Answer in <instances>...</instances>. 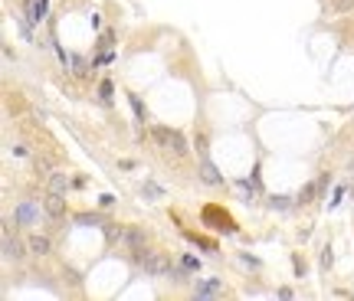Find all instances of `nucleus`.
I'll return each mask as SVG.
<instances>
[{
    "mask_svg": "<svg viewBox=\"0 0 354 301\" xmlns=\"http://www.w3.org/2000/svg\"><path fill=\"white\" fill-rule=\"evenodd\" d=\"M151 138H155V144L161 150H167V154H174V157H187V138L180 134L177 128H164V125H151Z\"/></svg>",
    "mask_w": 354,
    "mask_h": 301,
    "instance_id": "nucleus-1",
    "label": "nucleus"
},
{
    "mask_svg": "<svg viewBox=\"0 0 354 301\" xmlns=\"http://www.w3.org/2000/svg\"><path fill=\"white\" fill-rule=\"evenodd\" d=\"M118 246L125 252H132L134 262H141L148 256V233H144L141 226H122V233H118Z\"/></svg>",
    "mask_w": 354,
    "mask_h": 301,
    "instance_id": "nucleus-2",
    "label": "nucleus"
},
{
    "mask_svg": "<svg viewBox=\"0 0 354 301\" xmlns=\"http://www.w3.org/2000/svg\"><path fill=\"white\" fill-rule=\"evenodd\" d=\"M141 269L148 279H164V275H171V258H167V252H148V256L141 258Z\"/></svg>",
    "mask_w": 354,
    "mask_h": 301,
    "instance_id": "nucleus-3",
    "label": "nucleus"
},
{
    "mask_svg": "<svg viewBox=\"0 0 354 301\" xmlns=\"http://www.w3.org/2000/svg\"><path fill=\"white\" fill-rule=\"evenodd\" d=\"M26 249H30V246H26L20 236H13L10 226H3V258H7V262H13V258L20 262V258L26 256Z\"/></svg>",
    "mask_w": 354,
    "mask_h": 301,
    "instance_id": "nucleus-4",
    "label": "nucleus"
},
{
    "mask_svg": "<svg viewBox=\"0 0 354 301\" xmlns=\"http://www.w3.org/2000/svg\"><path fill=\"white\" fill-rule=\"evenodd\" d=\"M13 219H17V226H36L40 223V206H36L33 200H23V203H17V210H13Z\"/></svg>",
    "mask_w": 354,
    "mask_h": 301,
    "instance_id": "nucleus-5",
    "label": "nucleus"
},
{
    "mask_svg": "<svg viewBox=\"0 0 354 301\" xmlns=\"http://www.w3.org/2000/svg\"><path fill=\"white\" fill-rule=\"evenodd\" d=\"M43 213L49 216V219H63V216H66V200H63V194L49 190V194L43 196Z\"/></svg>",
    "mask_w": 354,
    "mask_h": 301,
    "instance_id": "nucleus-6",
    "label": "nucleus"
},
{
    "mask_svg": "<svg viewBox=\"0 0 354 301\" xmlns=\"http://www.w3.org/2000/svg\"><path fill=\"white\" fill-rule=\"evenodd\" d=\"M223 281L220 279H197V285H194V298H217V295H223Z\"/></svg>",
    "mask_w": 354,
    "mask_h": 301,
    "instance_id": "nucleus-7",
    "label": "nucleus"
},
{
    "mask_svg": "<svg viewBox=\"0 0 354 301\" xmlns=\"http://www.w3.org/2000/svg\"><path fill=\"white\" fill-rule=\"evenodd\" d=\"M26 246H30V256L46 258L49 252H53V239H49V236H43V233H33V236L26 239Z\"/></svg>",
    "mask_w": 354,
    "mask_h": 301,
    "instance_id": "nucleus-8",
    "label": "nucleus"
},
{
    "mask_svg": "<svg viewBox=\"0 0 354 301\" xmlns=\"http://www.w3.org/2000/svg\"><path fill=\"white\" fill-rule=\"evenodd\" d=\"M325 13L328 17H348V13H354V0H325Z\"/></svg>",
    "mask_w": 354,
    "mask_h": 301,
    "instance_id": "nucleus-9",
    "label": "nucleus"
},
{
    "mask_svg": "<svg viewBox=\"0 0 354 301\" xmlns=\"http://www.w3.org/2000/svg\"><path fill=\"white\" fill-rule=\"evenodd\" d=\"M46 180H49V190H56V194H66V187H69V177H66V173L53 171Z\"/></svg>",
    "mask_w": 354,
    "mask_h": 301,
    "instance_id": "nucleus-10",
    "label": "nucleus"
},
{
    "mask_svg": "<svg viewBox=\"0 0 354 301\" xmlns=\"http://www.w3.org/2000/svg\"><path fill=\"white\" fill-rule=\"evenodd\" d=\"M33 173H36V177H49V173H53V161L36 154V157H33Z\"/></svg>",
    "mask_w": 354,
    "mask_h": 301,
    "instance_id": "nucleus-11",
    "label": "nucleus"
},
{
    "mask_svg": "<svg viewBox=\"0 0 354 301\" xmlns=\"http://www.w3.org/2000/svg\"><path fill=\"white\" fill-rule=\"evenodd\" d=\"M200 177H203V183H210V187H217V183H220V177H217V171H213L210 161L200 164Z\"/></svg>",
    "mask_w": 354,
    "mask_h": 301,
    "instance_id": "nucleus-12",
    "label": "nucleus"
},
{
    "mask_svg": "<svg viewBox=\"0 0 354 301\" xmlns=\"http://www.w3.org/2000/svg\"><path fill=\"white\" fill-rule=\"evenodd\" d=\"M99 98L105 102V105L111 102V82H109V79H102V82H99Z\"/></svg>",
    "mask_w": 354,
    "mask_h": 301,
    "instance_id": "nucleus-13",
    "label": "nucleus"
},
{
    "mask_svg": "<svg viewBox=\"0 0 354 301\" xmlns=\"http://www.w3.org/2000/svg\"><path fill=\"white\" fill-rule=\"evenodd\" d=\"M72 65H76V69H72L76 75H86V72H88V63L82 59V56H72Z\"/></svg>",
    "mask_w": 354,
    "mask_h": 301,
    "instance_id": "nucleus-14",
    "label": "nucleus"
},
{
    "mask_svg": "<svg viewBox=\"0 0 354 301\" xmlns=\"http://www.w3.org/2000/svg\"><path fill=\"white\" fill-rule=\"evenodd\" d=\"M321 269H325V272L332 269V246H325V249H321Z\"/></svg>",
    "mask_w": 354,
    "mask_h": 301,
    "instance_id": "nucleus-15",
    "label": "nucleus"
},
{
    "mask_svg": "<svg viewBox=\"0 0 354 301\" xmlns=\"http://www.w3.org/2000/svg\"><path fill=\"white\" fill-rule=\"evenodd\" d=\"M311 196H315V183H309V187L299 194V203H311Z\"/></svg>",
    "mask_w": 354,
    "mask_h": 301,
    "instance_id": "nucleus-16",
    "label": "nucleus"
},
{
    "mask_svg": "<svg viewBox=\"0 0 354 301\" xmlns=\"http://www.w3.org/2000/svg\"><path fill=\"white\" fill-rule=\"evenodd\" d=\"M111 43H115V33H111V30H105V33H102V40H99V46H102V49H109Z\"/></svg>",
    "mask_w": 354,
    "mask_h": 301,
    "instance_id": "nucleus-17",
    "label": "nucleus"
},
{
    "mask_svg": "<svg viewBox=\"0 0 354 301\" xmlns=\"http://www.w3.org/2000/svg\"><path fill=\"white\" fill-rule=\"evenodd\" d=\"M132 108L138 111V118L144 121V108H141V98H138V95H132Z\"/></svg>",
    "mask_w": 354,
    "mask_h": 301,
    "instance_id": "nucleus-18",
    "label": "nucleus"
},
{
    "mask_svg": "<svg viewBox=\"0 0 354 301\" xmlns=\"http://www.w3.org/2000/svg\"><path fill=\"white\" fill-rule=\"evenodd\" d=\"M111 203H115V196H111V194H102V196H99V206H102V210H109Z\"/></svg>",
    "mask_w": 354,
    "mask_h": 301,
    "instance_id": "nucleus-19",
    "label": "nucleus"
},
{
    "mask_svg": "<svg viewBox=\"0 0 354 301\" xmlns=\"http://www.w3.org/2000/svg\"><path fill=\"white\" fill-rule=\"evenodd\" d=\"M144 196H161V190H157L155 183H148V187H144Z\"/></svg>",
    "mask_w": 354,
    "mask_h": 301,
    "instance_id": "nucleus-20",
    "label": "nucleus"
},
{
    "mask_svg": "<svg viewBox=\"0 0 354 301\" xmlns=\"http://www.w3.org/2000/svg\"><path fill=\"white\" fill-rule=\"evenodd\" d=\"M10 150H13V154H17V157H26V144H13Z\"/></svg>",
    "mask_w": 354,
    "mask_h": 301,
    "instance_id": "nucleus-21",
    "label": "nucleus"
}]
</instances>
